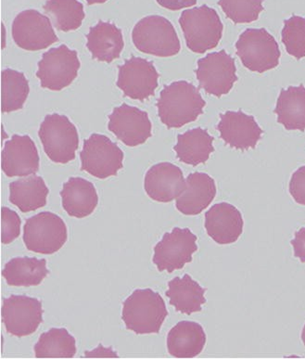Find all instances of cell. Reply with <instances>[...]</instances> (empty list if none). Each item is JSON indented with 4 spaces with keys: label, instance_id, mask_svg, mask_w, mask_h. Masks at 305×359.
Masks as SVG:
<instances>
[{
    "label": "cell",
    "instance_id": "obj_8",
    "mask_svg": "<svg viewBox=\"0 0 305 359\" xmlns=\"http://www.w3.org/2000/svg\"><path fill=\"white\" fill-rule=\"evenodd\" d=\"M123 152L103 135L93 134L83 142L80 152L81 170L100 180L116 176L123 168Z\"/></svg>",
    "mask_w": 305,
    "mask_h": 359
},
{
    "label": "cell",
    "instance_id": "obj_2",
    "mask_svg": "<svg viewBox=\"0 0 305 359\" xmlns=\"http://www.w3.org/2000/svg\"><path fill=\"white\" fill-rule=\"evenodd\" d=\"M167 316L165 300L151 289H137L123 303L122 320L136 334L159 333Z\"/></svg>",
    "mask_w": 305,
    "mask_h": 359
},
{
    "label": "cell",
    "instance_id": "obj_30",
    "mask_svg": "<svg viewBox=\"0 0 305 359\" xmlns=\"http://www.w3.org/2000/svg\"><path fill=\"white\" fill-rule=\"evenodd\" d=\"M29 84L25 74L13 69L1 73V111L3 114L21 110L27 102Z\"/></svg>",
    "mask_w": 305,
    "mask_h": 359
},
{
    "label": "cell",
    "instance_id": "obj_35",
    "mask_svg": "<svg viewBox=\"0 0 305 359\" xmlns=\"http://www.w3.org/2000/svg\"><path fill=\"white\" fill-rule=\"evenodd\" d=\"M290 194L296 203L305 205V166L292 175L290 182Z\"/></svg>",
    "mask_w": 305,
    "mask_h": 359
},
{
    "label": "cell",
    "instance_id": "obj_18",
    "mask_svg": "<svg viewBox=\"0 0 305 359\" xmlns=\"http://www.w3.org/2000/svg\"><path fill=\"white\" fill-rule=\"evenodd\" d=\"M186 180L178 166L170 163H157L149 169L144 188L152 200L170 203L179 196L185 189Z\"/></svg>",
    "mask_w": 305,
    "mask_h": 359
},
{
    "label": "cell",
    "instance_id": "obj_20",
    "mask_svg": "<svg viewBox=\"0 0 305 359\" xmlns=\"http://www.w3.org/2000/svg\"><path fill=\"white\" fill-rule=\"evenodd\" d=\"M217 195L214 179L205 173H192L186 180L185 189L175 205L185 215H197L208 208Z\"/></svg>",
    "mask_w": 305,
    "mask_h": 359
},
{
    "label": "cell",
    "instance_id": "obj_39",
    "mask_svg": "<svg viewBox=\"0 0 305 359\" xmlns=\"http://www.w3.org/2000/svg\"><path fill=\"white\" fill-rule=\"evenodd\" d=\"M301 340H303L304 346H305V325L303 329V332H301Z\"/></svg>",
    "mask_w": 305,
    "mask_h": 359
},
{
    "label": "cell",
    "instance_id": "obj_13",
    "mask_svg": "<svg viewBox=\"0 0 305 359\" xmlns=\"http://www.w3.org/2000/svg\"><path fill=\"white\" fill-rule=\"evenodd\" d=\"M13 36L16 45L25 50H44L59 41L50 20L39 11H22L13 22Z\"/></svg>",
    "mask_w": 305,
    "mask_h": 359
},
{
    "label": "cell",
    "instance_id": "obj_1",
    "mask_svg": "<svg viewBox=\"0 0 305 359\" xmlns=\"http://www.w3.org/2000/svg\"><path fill=\"white\" fill-rule=\"evenodd\" d=\"M205 105L198 88L187 81L165 86L157 102L160 119L168 128H179L194 122Z\"/></svg>",
    "mask_w": 305,
    "mask_h": 359
},
{
    "label": "cell",
    "instance_id": "obj_5",
    "mask_svg": "<svg viewBox=\"0 0 305 359\" xmlns=\"http://www.w3.org/2000/svg\"><path fill=\"white\" fill-rule=\"evenodd\" d=\"M48 157L57 163H67L76 158L79 146V132L67 116L48 114L39 131Z\"/></svg>",
    "mask_w": 305,
    "mask_h": 359
},
{
    "label": "cell",
    "instance_id": "obj_11",
    "mask_svg": "<svg viewBox=\"0 0 305 359\" xmlns=\"http://www.w3.org/2000/svg\"><path fill=\"white\" fill-rule=\"evenodd\" d=\"M235 60L224 50L210 53L198 60L196 76L200 88L207 93L220 97L229 93L238 76Z\"/></svg>",
    "mask_w": 305,
    "mask_h": 359
},
{
    "label": "cell",
    "instance_id": "obj_29",
    "mask_svg": "<svg viewBox=\"0 0 305 359\" xmlns=\"http://www.w3.org/2000/svg\"><path fill=\"white\" fill-rule=\"evenodd\" d=\"M34 349L36 358H73L76 339L66 329L53 328L40 335Z\"/></svg>",
    "mask_w": 305,
    "mask_h": 359
},
{
    "label": "cell",
    "instance_id": "obj_3",
    "mask_svg": "<svg viewBox=\"0 0 305 359\" xmlns=\"http://www.w3.org/2000/svg\"><path fill=\"white\" fill-rule=\"evenodd\" d=\"M179 24L187 46L195 53L203 54L219 44L223 24L217 11L207 5L184 11Z\"/></svg>",
    "mask_w": 305,
    "mask_h": 359
},
{
    "label": "cell",
    "instance_id": "obj_27",
    "mask_svg": "<svg viewBox=\"0 0 305 359\" xmlns=\"http://www.w3.org/2000/svg\"><path fill=\"white\" fill-rule=\"evenodd\" d=\"M47 260L36 257H15L2 270L3 278L10 286H36L48 275Z\"/></svg>",
    "mask_w": 305,
    "mask_h": 359
},
{
    "label": "cell",
    "instance_id": "obj_4",
    "mask_svg": "<svg viewBox=\"0 0 305 359\" xmlns=\"http://www.w3.org/2000/svg\"><path fill=\"white\" fill-rule=\"evenodd\" d=\"M134 45L141 53L157 57H171L180 51V41L171 22L151 15L140 20L132 32Z\"/></svg>",
    "mask_w": 305,
    "mask_h": 359
},
{
    "label": "cell",
    "instance_id": "obj_14",
    "mask_svg": "<svg viewBox=\"0 0 305 359\" xmlns=\"http://www.w3.org/2000/svg\"><path fill=\"white\" fill-rule=\"evenodd\" d=\"M159 74L154 63L140 57H132L119 67L117 87L126 97L143 102L154 95Z\"/></svg>",
    "mask_w": 305,
    "mask_h": 359
},
{
    "label": "cell",
    "instance_id": "obj_25",
    "mask_svg": "<svg viewBox=\"0 0 305 359\" xmlns=\"http://www.w3.org/2000/svg\"><path fill=\"white\" fill-rule=\"evenodd\" d=\"M50 191L44 180L30 175L10 184V202L22 212L36 211L47 205Z\"/></svg>",
    "mask_w": 305,
    "mask_h": 359
},
{
    "label": "cell",
    "instance_id": "obj_37",
    "mask_svg": "<svg viewBox=\"0 0 305 359\" xmlns=\"http://www.w3.org/2000/svg\"><path fill=\"white\" fill-rule=\"evenodd\" d=\"M158 4L170 11H179L196 5L197 0H156Z\"/></svg>",
    "mask_w": 305,
    "mask_h": 359
},
{
    "label": "cell",
    "instance_id": "obj_12",
    "mask_svg": "<svg viewBox=\"0 0 305 359\" xmlns=\"http://www.w3.org/2000/svg\"><path fill=\"white\" fill-rule=\"evenodd\" d=\"M1 318L10 334L17 337L33 334L43 321L41 302L27 295H11L3 301Z\"/></svg>",
    "mask_w": 305,
    "mask_h": 359
},
{
    "label": "cell",
    "instance_id": "obj_33",
    "mask_svg": "<svg viewBox=\"0 0 305 359\" xmlns=\"http://www.w3.org/2000/svg\"><path fill=\"white\" fill-rule=\"evenodd\" d=\"M281 36L287 53L296 59L305 57V18L294 15L286 20Z\"/></svg>",
    "mask_w": 305,
    "mask_h": 359
},
{
    "label": "cell",
    "instance_id": "obj_28",
    "mask_svg": "<svg viewBox=\"0 0 305 359\" xmlns=\"http://www.w3.org/2000/svg\"><path fill=\"white\" fill-rule=\"evenodd\" d=\"M275 113L287 130H305V88L290 87L279 95Z\"/></svg>",
    "mask_w": 305,
    "mask_h": 359
},
{
    "label": "cell",
    "instance_id": "obj_9",
    "mask_svg": "<svg viewBox=\"0 0 305 359\" xmlns=\"http://www.w3.org/2000/svg\"><path fill=\"white\" fill-rule=\"evenodd\" d=\"M79 68L76 51L70 50L67 46L60 45L43 54L39 62L36 76L42 88L60 91L76 79Z\"/></svg>",
    "mask_w": 305,
    "mask_h": 359
},
{
    "label": "cell",
    "instance_id": "obj_15",
    "mask_svg": "<svg viewBox=\"0 0 305 359\" xmlns=\"http://www.w3.org/2000/svg\"><path fill=\"white\" fill-rule=\"evenodd\" d=\"M109 130L129 147L145 143L151 137V122L146 111L123 104L109 116Z\"/></svg>",
    "mask_w": 305,
    "mask_h": 359
},
{
    "label": "cell",
    "instance_id": "obj_10",
    "mask_svg": "<svg viewBox=\"0 0 305 359\" xmlns=\"http://www.w3.org/2000/svg\"><path fill=\"white\" fill-rule=\"evenodd\" d=\"M197 236L189 229L175 228L163 235L154 247V263L159 271L169 273L182 269L191 263L192 255L197 252Z\"/></svg>",
    "mask_w": 305,
    "mask_h": 359
},
{
    "label": "cell",
    "instance_id": "obj_36",
    "mask_svg": "<svg viewBox=\"0 0 305 359\" xmlns=\"http://www.w3.org/2000/svg\"><path fill=\"white\" fill-rule=\"evenodd\" d=\"M294 248V257L299 258L301 262L305 263V228H301L295 233V238L292 241Z\"/></svg>",
    "mask_w": 305,
    "mask_h": 359
},
{
    "label": "cell",
    "instance_id": "obj_24",
    "mask_svg": "<svg viewBox=\"0 0 305 359\" xmlns=\"http://www.w3.org/2000/svg\"><path fill=\"white\" fill-rule=\"evenodd\" d=\"M205 292L206 289L186 274L183 278L175 277L169 281L165 295L177 312L191 315L203 309V304L206 303Z\"/></svg>",
    "mask_w": 305,
    "mask_h": 359
},
{
    "label": "cell",
    "instance_id": "obj_32",
    "mask_svg": "<svg viewBox=\"0 0 305 359\" xmlns=\"http://www.w3.org/2000/svg\"><path fill=\"white\" fill-rule=\"evenodd\" d=\"M218 5L235 24L255 22L264 10L263 0H219Z\"/></svg>",
    "mask_w": 305,
    "mask_h": 359
},
{
    "label": "cell",
    "instance_id": "obj_23",
    "mask_svg": "<svg viewBox=\"0 0 305 359\" xmlns=\"http://www.w3.org/2000/svg\"><path fill=\"white\" fill-rule=\"evenodd\" d=\"M92 58L111 63L119 58L125 47L122 31L111 22H99L86 36Z\"/></svg>",
    "mask_w": 305,
    "mask_h": 359
},
{
    "label": "cell",
    "instance_id": "obj_22",
    "mask_svg": "<svg viewBox=\"0 0 305 359\" xmlns=\"http://www.w3.org/2000/svg\"><path fill=\"white\" fill-rule=\"evenodd\" d=\"M60 197L63 209L70 217L76 218L90 215L99 203L93 184L82 177H71L65 183Z\"/></svg>",
    "mask_w": 305,
    "mask_h": 359
},
{
    "label": "cell",
    "instance_id": "obj_34",
    "mask_svg": "<svg viewBox=\"0 0 305 359\" xmlns=\"http://www.w3.org/2000/svg\"><path fill=\"white\" fill-rule=\"evenodd\" d=\"M21 218L13 210L1 208V243L10 244L21 233Z\"/></svg>",
    "mask_w": 305,
    "mask_h": 359
},
{
    "label": "cell",
    "instance_id": "obj_31",
    "mask_svg": "<svg viewBox=\"0 0 305 359\" xmlns=\"http://www.w3.org/2000/svg\"><path fill=\"white\" fill-rule=\"evenodd\" d=\"M43 8L54 27L62 32L79 29L86 17L83 6L77 0H48Z\"/></svg>",
    "mask_w": 305,
    "mask_h": 359
},
{
    "label": "cell",
    "instance_id": "obj_16",
    "mask_svg": "<svg viewBox=\"0 0 305 359\" xmlns=\"http://www.w3.org/2000/svg\"><path fill=\"white\" fill-rule=\"evenodd\" d=\"M217 129L221 139L231 148L240 151L255 149L261 140L262 130L255 117L243 111H226L220 116Z\"/></svg>",
    "mask_w": 305,
    "mask_h": 359
},
{
    "label": "cell",
    "instance_id": "obj_17",
    "mask_svg": "<svg viewBox=\"0 0 305 359\" xmlns=\"http://www.w3.org/2000/svg\"><path fill=\"white\" fill-rule=\"evenodd\" d=\"M1 168L6 176L27 177L39 169L36 146L29 136L14 135L1 152Z\"/></svg>",
    "mask_w": 305,
    "mask_h": 359
},
{
    "label": "cell",
    "instance_id": "obj_7",
    "mask_svg": "<svg viewBox=\"0 0 305 359\" xmlns=\"http://www.w3.org/2000/svg\"><path fill=\"white\" fill-rule=\"evenodd\" d=\"M236 50L247 69L261 74L277 67L280 58L278 42L264 28L243 32Z\"/></svg>",
    "mask_w": 305,
    "mask_h": 359
},
{
    "label": "cell",
    "instance_id": "obj_19",
    "mask_svg": "<svg viewBox=\"0 0 305 359\" xmlns=\"http://www.w3.org/2000/svg\"><path fill=\"white\" fill-rule=\"evenodd\" d=\"M207 233L215 243L226 245L236 243L243 232V218L234 205L227 203L212 205L205 214Z\"/></svg>",
    "mask_w": 305,
    "mask_h": 359
},
{
    "label": "cell",
    "instance_id": "obj_38",
    "mask_svg": "<svg viewBox=\"0 0 305 359\" xmlns=\"http://www.w3.org/2000/svg\"><path fill=\"white\" fill-rule=\"evenodd\" d=\"M88 2V5H94V4H102V3H105L108 1V0H86Z\"/></svg>",
    "mask_w": 305,
    "mask_h": 359
},
{
    "label": "cell",
    "instance_id": "obj_26",
    "mask_svg": "<svg viewBox=\"0 0 305 359\" xmlns=\"http://www.w3.org/2000/svg\"><path fill=\"white\" fill-rule=\"evenodd\" d=\"M212 142L214 137L205 129L198 128L179 135L174 150L180 162L196 166L208 161L215 151Z\"/></svg>",
    "mask_w": 305,
    "mask_h": 359
},
{
    "label": "cell",
    "instance_id": "obj_21",
    "mask_svg": "<svg viewBox=\"0 0 305 359\" xmlns=\"http://www.w3.org/2000/svg\"><path fill=\"white\" fill-rule=\"evenodd\" d=\"M206 334L200 324L194 321H181L167 336V349L172 357L194 358L205 346Z\"/></svg>",
    "mask_w": 305,
    "mask_h": 359
},
{
    "label": "cell",
    "instance_id": "obj_6",
    "mask_svg": "<svg viewBox=\"0 0 305 359\" xmlns=\"http://www.w3.org/2000/svg\"><path fill=\"white\" fill-rule=\"evenodd\" d=\"M67 239L65 221L53 212H39L25 222L24 241L29 251L42 255L55 254Z\"/></svg>",
    "mask_w": 305,
    "mask_h": 359
}]
</instances>
